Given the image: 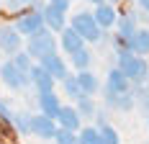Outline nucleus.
<instances>
[{
    "mask_svg": "<svg viewBox=\"0 0 149 144\" xmlns=\"http://www.w3.org/2000/svg\"><path fill=\"white\" fill-rule=\"evenodd\" d=\"M116 59H118V67L126 72V77L134 85L149 80V62L141 54H134L126 44H116Z\"/></svg>",
    "mask_w": 149,
    "mask_h": 144,
    "instance_id": "1",
    "label": "nucleus"
},
{
    "mask_svg": "<svg viewBox=\"0 0 149 144\" xmlns=\"http://www.w3.org/2000/svg\"><path fill=\"white\" fill-rule=\"evenodd\" d=\"M57 46H59V41H57V36L52 34L49 26H44L41 31H36L33 36H26V52L36 62L41 57H46V54H52V52H57Z\"/></svg>",
    "mask_w": 149,
    "mask_h": 144,
    "instance_id": "2",
    "label": "nucleus"
},
{
    "mask_svg": "<svg viewBox=\"0 0 149 144\" xmlns=\"http://www.w3.org/2000/svg\"><path fill=\"white\" fill-rule=\"evenodd\" d=\"M70 26H72L88 44H98L103 39V29L98 26V21H95L93 13H85V10H82V13H74L72 21H70Z\"/></svg>",
    "mask_w": 149,
    "mask_h": 144,
    "instance_id": "3",
    "label": "nucleus"
},
{
    "mask_svg": "<svg viewBox=\"0 0 149 144\" xmlns=\"http://www.w3.org/2000/svg\"><path fill=\"white\" fill-rule=\"evenodd\" d=\"M0 80L5 82V87H10V90H23V87L31 85V75L29 72H21L13 64V59H8V62L0 64Z\"/></svg>",
    "mask_w": 149,
    "mask_h": 144,
    "instance_id": "4",
    "label": "nucleus"
},
{
    "mask_svg": "<svg viewBox=\"0 0 149 144\" xmlns=\"http://www.w3.org/2000/svg\"><path fill=\"white\" fill-rule=\"evenodd\" d=\"M44 26H46V21H44L41 10H23L15 18V29L21 31V36H33L36 31H41Z\"/></svg>",
    "mask_w": 149,
    "mask_h": 144,
    "instance_id": "5",
    "label": "nucleus"
},
{
    "mask_svg": "<svg viewBox=\"0 0 149 144\" xmlns=\"http://www.w3.org/2000/svg\"><path fill=\"white\" fill-rule=\"evenodd\" d=\"M21 44H23V36H21V31L15 26H0V52L3 54L13 57L21 49Z\"/></svg>",
    "mask_w": 149,
    "mask_h": 144,
    "instance_id": "6",
    "label": "nucleus"
},
{
    "mask_svg": "<svg viewBox=\"0 0 149 144\" xmlns=\"http://www.w3.org/2000/svg\"><path fill=\"white\" fill-rule=\"evenodd\" d=\"M31 85L36 87V93H49V90H54V85H57V77L46 70V67H41L36 62L31 67Z\"/></svg>",
    "mask_w": 149,
    "mask_h": 144,
    "instance_id": "7",
    "label": "nucleus"
},
{
    "mask_svg": "<svg viewBox=\"0 0 149 144\" xmlns=\"http://www.w3.org/2000/svg\"><path fill=\"white\" fill-rule=\"evenodd\" d=\"M93 15H95L98 26H100L103 31L113 29V26H116V21H118V13H116V5H113V3H108V0L98 3V5H95V10H93Z\"/></svg>",
    "mask_w": 149,
    "mask_h": 144,
    "instance_id": "8",
    "label": "nucleus"
},
{
    "mask_svg": "<svg viewBox=\"0 0 149 144\" xmlns=\"http://www.w3.org/2000/svg\"><path fill=\"white\" fill-rule=\"evenodd\" d=\"M59 46H62V52L70 57V54H74L77 49H82V46H85V39H82L72 26H64V29L59 31Z\"/></svg>",
    "mask_w": 149,
    "mask_h": 144,
    "instance_id": "9",
    "label": "nucleus"
},
{
    "mask_svg": "<svg viewBox=\"0 0 149 144\" xmlns=\"http://www.w3.org/2000/svg\"><path fill=\"white\" fill-rule=\"evenodd\" d=\"M57 129H59L57 118H52V116H46V113H36L33 116V134H36L39 139H54Z\"/></svg>",
    "mask_w": 149,
    "mask_h": 144,
    "instance_id": "10",
    "label": "nucleus"
},
{
    "mask_svg": "<svg viewBox=\"0 0 149 144\" xmlns=\"http://www.w3.org/2000/svg\"><path fill=\"white\" fill-rule=\"evenodd\" d=\"M105 87H108V90H113V93H129V90H134V82L126 77V72L121 70V67H113V70L108 72Z\"/></svg>",
    "mask_w": 149,
    "mask_h": 144,
    "instance_id": "11",
    "label": "nucleus"
},
{
    "mask_svg": "<svg viewBox=\"0 0 149 144\" xmlns=\"http://www.w3.org/2000/svg\"><path fill=\"white\" fill-rule=\"evenodd\" d=\"M57 124L64 126V129L80 131V129H82V116L77 113V108H74V106H62L59 113H57Z\"/></svg>",
    "mask_w": 149,
    "mask_h": 144,
    "instance_id": "12",
    "label": "nucleus"
},
{
    "mask_svg": "<svg viewBox=\"0 0 149 144\" xmlns=\"http://www.w3.org/2000/svg\"><path fill=\"white\" fill-rule=\"evenodd\" d=\"M36 103H39V113H46V116H52V118H57V113H59V108H62V101L57 98L54 90H49V93H39Z\"/></svg>",
    "mask_w": 149,
    "mask_h": 144,
    "instance_id": "13",
    "label": "nucleus"
},
{
    "mask_svg": "<svg viewBox=\"0 0 149 144\" xmlns=\"http://www.w3.org/2000/svg\"><path fill=\"white\" fill-rule=\"evenodd\" d=\"M41 13H44V21H46V26H49L52 31H62L64 26H67V13H64V10H59L57 5L46 3Z\"/></svg>",
    "mask_w": 149,
    "mask_h": 144,
    "instance_id": "14",
    "label": "nucleus"
},
{
    "mask_svg": "<svg viewBox=\"0 0 149 144\" xmlns=\"http://www.w3.org/2000/svg\"><path fill=\"white\" fill-rule=\"evenodd\" d=\"M116 31H118V36H116V39H121V41L131 39V36H134L136 31H139V18H136L134 13L121 15L118 21H116Z\"/></svg>",
    "mask_w": 149,
    "mask_h": 144,
    "instance_id": "15",
    "label": "nucleus"
},
{
    "mask_svg": "<svg viewBox=\"0 0 149 144\" xmlns=\"http://www.w3.org/2000/svg\"><path fill=\"white\" fill-rule=\"evenodd\" d=\"M39 64H41V67H46V70L57 77V80H62V77L67 75V64H64V59H62L57 52H52V54L41 57V59H39Z\"/></svg>",
    "mask_w": 149,
    "mask_h": 144,
    "instance_id": "16",
    "label": "nucleus"
},
{
    "mask_svg": "<svg viewBox=\"0 0 149 144\" xmlns=\"http://www.w3.org/2000/svg\"><path fill=\"white\" fill-rule=\"evenodd\" d=\"M126 46H129L134 54L147 57V54H149V29H139L131 39H126Z\"/></svg>",
    "mask_w": 149,
    "mask_h": 144,
    "instance_id": "17",
    "label": "nucleus"
},
{
    "mask_svg": "<svg viewBox=\"0 0 149 144\" xmlns=\"http://www.w3.org/2000/svg\"><path fill=\"white\" fill-rule=\"evenodd\" d=\"M13 126H15V131H18L21 136H29V134H33V116H31L29 111H15Z\"/></svg>",
    "mask_w": 149,
    "mask_h": 144,
    "instance_id": "18",
    "label": "nucleus"
},
{
    "mask_svg": "<svg viewBox=\"0 0 149 144\" xmlns=\"http://www.w3.org/2000/svg\"><path fill=\"white\" fill-rule=\"evenodd\" d=\"M77 82H80V90H82V93H88V95L98 93V87H100L98 77H95L90 70H80V72H77Z\"/></svg>",
    "mask_w": 149,
    "mask_h": 144,
    "instance_id": "19",
    "label": "nucleus"
},
{
    "mask_svg": "<svg viewBox=\"0 0 149 144\" xmlns=\"http://www.w3.org/2000/svg\"><path fill=\"white\" fill-rule=\"evenodd\" d=\"M74 108H77V113L82 116V121H85V118L93 121V118H95V111H98L95 103H93V95H88V93H82V95L77 98V106H74Z\"/></svg>",
    "mask_w": 149,
    "mask_h": 144,
    "instance_id": "20",
    "label": "nucleus"
},
{
    "mask_svg": "<svg viewBox=\"0 0 149 144\" xmlns=\"http://www.w3.org/2000/svg\"><path fill=\"white\" fill-rule=\"evenodd\" d=\"M134 101H136V108L144 116H149V82L134 85Z\"/></svg>",
    "mask_w": 149,
    "mask_h": 144,
    "instance_id": "21",
    "label": "nucleus"
},
{
    "mask_svg": "<svg viewBox=\"0 0 149 144\" xmlns=\"http://www.w3.org/2000/svg\"><path fill=\"white\" fill-rule=\"evenodd\" d=\"M77 144H103L98 126H82L77 131Z\"/></svg>",
    "mask_w": 149,
    "mask_h": 144,
    "instance_id": "22",
    "label": "nucleus"
},
{
    "mask_svg": "<svg viewBox=\"0 0 149 144\" xmlns=\"http://www.w3.org/2000/svg\"><path fill=\"white\" fill-rule=\"evenodd\" d=\"M62 90H64V95H67L70 101H77V98L82 95L80 82H77V75H64V77H62Z\"/></svg>",
    "mask_w": 149,
    "mask_h": 144,
    "instance_id": "23",
    "label": "nucleus"
},
{
    "mask_svg": "<svg viewBox=\"0 0 149 144\" xmlns=\"http://www.w3.org/2000/svg\"><path fill=\"white\" fill-rule=\"evenodd\" d=\"M70 62L77 67V72H80V70H88L90 62H93V54H90L88 46H82V49H77L74 54H70Z\"/></svg>",
    "mask_w": 149,
    "mask_h": 144,
    "instance_id": "24",
    "label": "nucleus"
},
{
    "mask_svg": "<svg viewBox=\"0 0 149 144\" xmlns=\"http://www.w3.org/2000/svg\"><path fill=\"white\" fill-rule=\"evenodd\" d=\"M13 64H15V67H18L21 72H29V75H31V67H33V57H31L29 52H21V49H18V52L13 54Z\"/></svg>",
    "mask_w": 149,
    "mask_h": 144,
    "instance_id": "25",
    "label": "nucleus"
},
{
    "mask_svg": "<svg viewBox=\"0 0 149 144\" xmlns=\"http://www.w3.org/2000/svg\"><path fill=\"white\" fill-rule=\"evenodd\" d=\"M54 142H57V144H77V131L59 126L57 134H54Z\"/></svg>",
    "mask_w": 149,
    "mask_h": 144,
    "instance_id": "26",
    "label": "nucleus"
},
{
    "mask_svg": "<svg viewBox=\"0 0 149 144\" xmlns=\"http://www.w3.org/2000/svg\"><path fill=\"white\" fill-rule=\"evenodd\" d=\"M98 129H100V139H103V144H121L118 131L113 129L111 124H105V126H98Z\"/></svg>",
    "mask_w": 149,
    "mask_h": 144,
    "instance_id": "27",
    "label": "nucleus"
},
{
    "mask_svg": "<svg viewBox=\"0 0 149 144\" xmlns=\"http://www.w3.org/2000/svg\"><path fill=\"white\" fill-rule=\"evenodd\" d=\"M13 106H10V101L8 98H0V121H5V124H13Z\"/></svg>",
    "mask_w": 149,
    "mask_h": 144,
    "instance_id": "28",
    "label": "nucleus"
},
{
    "mask_svg": "<svg viewBox=\"0 0 149 144\" xmlns=\"http://www.w3.org/2000/svg\"><path fill=\"white\" fill-rule=\"evenodd\" d=\"M105 111H108V108H98V111H95V126H105V124H108Z\"/></svg>",
    "mask_w": 149,
    "mask_h": 144,
    "instance_id": "29",
    "label": "nucleus"
},
{
    "mask_svg": "<svg viewBox=\"0 0 149 144\" xmlns=\"http://www.w3.org/2000/svg\"><path fill=\"white\" fill-rule=\"evenodd\" d=\"M46 3L57 5V8H59V10H64V13H67V10H70V5H72V0H46Z\"/></svg>",
    "mask_w": 149,
    "mask_h": 144,
    "instance_id": "30",
    "label": "nucleus"
},
{
    "mask_svg": "<svg viewBox=\"0 0 149 144\" xmlns=\"http://www.w3.org/2000/svg\"><path fill=\"white\" fill-rule=\"evenodd\" d=\"M136 3H139V8H141L144 13H149V0H136Z\"/></svg>",
    "mask_w": 149,
    "mask_h": 144,
    "instance_id": "31",
    "label": "nucleus"
},
{
    "mask_svg": "<svg viewBox=\"0 0 149 144\" xmlns=\"http://www.w3.org/2000/svg\"><path fill=\"white\" fill-rule=\"evenodd\" d=\"M18 3H21V5H31L33 0H18Z\"/></svg>",
    "mask_w": 149,
    "mask_h": 144,
    "instance_id": "32",
    "label": "nucleus"
},
{
    "mask_svg": "<svg viewBox=\"0 0 149 144\" xmlns=\"http://www.w3.org/2000/svg\"><path fill=\"white\" fill-rule=\"evenodd\" d=\"M88 3H93V5H98V3H103V0H88Z\"/></svg>",
    "mask_w": 149,
    "mask_h": 144,
    "instance_id": "33",
    "label": "nucleus"
},
{
    "mask_svg": "<svg viewBox=\"0 0 149 144\" xmlns=\"http://www.w3.org/2000/svg\"><path fill=\"white\" fill-rule=\"evenodd\" d=\"M108 3H113V5H116V3H118V0H108Z\"/></svg>",
    "mask_w": 149,
    "mask_h": 144,
    "instance_id": "34",
    "label": "nucleus"
},
{
    "mask_svg": "<svg viewBox=\"0 0 149 144\" xmlns=\"http://www.w3.org/2000/svg\"><path fill=\"white\" fill-rule=\"evenodd\" d=\"M147 118H149V116H147ZM147 124H149V121H147Z\"/></svg>",
    "mask_w": 149,
    "mask_h": 144,
    "instance_id": "35",
    "label": "nucleus"
},
{
    "mask_svg": "<svg viewBox=\"0 0 149 144\" xmlns=\"http://www.w3.org/2000/svg\"><path fill=\"white\" fill-rule=\"evenodd\" d=\"M147 144H149V142H147Z\"/></svg>",
    "mask_w": 149,
    "mask_h": 144,
    "instance_id": "36",
    "label": "nucleus"
}]
</instances>
